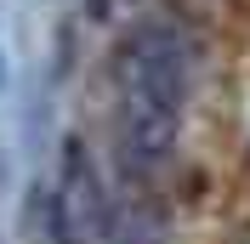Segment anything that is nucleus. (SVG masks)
<instances>
[{
    "instance_id": "2",
    "label": "nucleus",
    "mask_w": 250,
    "mask_h": 244,
    "mask_svg": "<svg viewBox=\"0 0 250 244\" xmlns=\"http://www.w3.org/2000/svg\"><path fill=\"white\" fill-rule=\"evenodd\" d=\"M176 142H182V114L154 108L142 97H125L114 108V153H120V182L154 187L176 165Z\"/></svg>"
},
{
    "instance_id": "4",
    "label": "nucleus",
    "mask_w": 250,
    "mask_h": 244,
    "mask_svg": "<svg viewBox=\"0 0 250 244\" xmlns=\"http://www.w3.org/2000/svg\"><path fill=\"white\" fill-rule=\"evenodd\" d=\"M0 80H6V62H0Z\"/></svg>"
},
{
    "instance_id": "1",
    "label": "nucleus",
    "mask_w": 250,
    "mask_h": 244,
    "mask_svg": "<svg viewBox=\"0 0 250 244\" xmlns=\"http://www.w3.org/2000/svg\"><path fill=\"white\" fill-rule=\"evenodd\" d=\"M199 74V46L182 23H137L120 46V91L182 114Z\"/></svg>"
},
{
    "instance_id": "3",
    "label": "nucleus",
    "mask_w": 250,
    "mask_h": 244,
    "mask_svg": "<svg viewBox=\"0 0 250 244\" xmlns=\"http://www.w3.org/2000/svg\"><path fill=\"white\" fill-rule=\"evenodd\" d=\"M103 244H165V210L148 187L120 182L108 199V222H103Z\"/></svg>"
}]
</instances>
